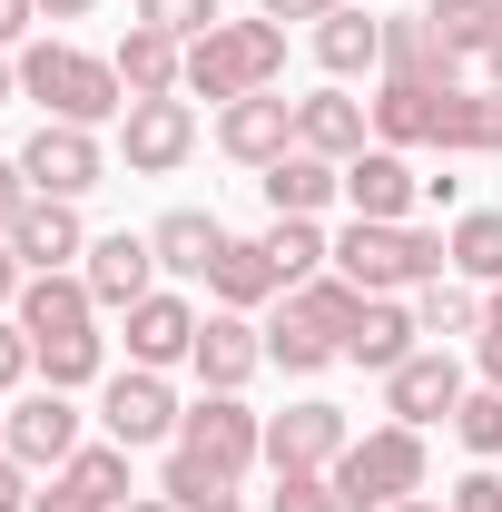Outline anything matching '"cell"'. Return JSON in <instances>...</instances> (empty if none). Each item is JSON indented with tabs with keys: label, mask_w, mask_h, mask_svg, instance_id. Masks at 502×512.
Returning a JSON list of instances; mask_svg holds the SVG:
<instances>
[{
	"label": "cell",
	"mask_w": 502,
	"mask_h": 512,
	"mask_svg": "<svg viewBox=\"0 0 502 512\" xmlns=\"http://www.w3.org/2000/svg\"><path fill=\"white\" fill-rule=\"evenodd\" d=\"M20 335H30V355H40V384H60V394H79V384H99V365H109V335H99V296H89V276H30L20 286Z\"/></svg>",
	"instance_id": "6da1fadb"
},
{
	"label": "cell",
	"mask_w": 502,
	"mask_h": 512,
	"mask_svg": "<svg viewBox=\"0 0 502 512\" xmlns=\"http://www.w3.org/2000/svg\"><path fill=\"white\" fill-rule=\"evenodd\" d=\"M20 99H40V119H69V128L128 119L119 60H89V50H69V40H20Z\"/></svg>",
	"instance_id": "7a4b0ae2"
},
{
	"label": "cell",
	"mask_w": 502,
	"mask_h": 512,
	"mask_svg": "<svg viewBox=\"0 0 502 512\" xmlns=\"http://www.w3.org/2000/svg\"><path fill=\"white\" fill-rule=\"evenodd\" d=\"M453 247H443V227H375V217H355L345 237H335V276L345 286H365V296H404V286H434Z\"/></svg>",
	"instance_id": "3957f363"
},
{
	"label": "cell",
	"mask_w": 502,
	"mask_h": 512,
	"mask_svg": "<svg viewBox=\"0 0 502 512\" xmlns=\"http://www.w3.org/2000/svg\"><path fill=\"white\" fill-rule=\"evenodd\" d=\"M286 79V30L276 20H217L207 40H188V89L197 99H256Z\"/></svg>",
	"instance_id": "277c9868"
},
{
	"label": "cell",
	"mask_w": 502,
	"mask_h": 512,
	"mask_svg": "<svg viewBox=\"0 0 502 512\" xmlns=\"http://www.w3.org/2000/svg\"><path fill=\"white\" fill-rule=\"evenodd\" d=\"M424 493V434L414 424H375V434H355L345 463H335V503L345 512H394Z\"/></svg>",
	"instance_id": "5b68a950"
},
{
	"label": "cell",
	"mask_w": 502,
	"mask_h": 512,
	"mask_svg": "<svg viewBox=\"0 0 502 512\" xmlns=\"http://www.w3.org/2000/svg\"><path fill=\"white\" fill-rule=\"evenodd\" d=\"M178 453H197V463L247 483V463H266V414H247V394H197L178 414Z\"/></svg>",
	"instance_id": "8992f818"
},
{
	"label": "cell",
	"mask_w": 502,
	"mask_h": 512,
	"mask_svg": "<svg viewBox=\"0 0 502 512\" xmlns=\"http://www.w3.org/2000/svg\"><path fill=\"white\" fill-rule=\"evenodd\" d=\"M20 178L40 197H89L109 178V148H99V128H69V119H40L20 138Z\"/></svg>",
	"instance_id": "52a82bcc"
},
{
	"label": "cell",
	"mask_w": 502,
	"mask_h": 512,
	"mask_svg": "<svg viewBox=\"0 0 502 512\" xmlns=\"http://www.w3.org/2000/svg\"><path fill=\"white\" fill-rule=\"evenodd\" d=\"M345 444H355V424H345V404H325V394L266 414V473H335Z\"/></svg>",
	"instance_id": "ba28073f"
},
{
	"label": "cell",
	"mask_w": 502,
	"mask_h": 512,
	"mask_svg": "<svg viewBox=\"0 0 502 512\" xmlns=\"http://www.w3.org/2000/svg\"><path fill=\"white\" fill-rule=\"evenodd\" d=\"M119 158H128V178H178V168L197 158V109L188 99H128Z\"/></svg>",
	"instance_id": "9c48e42d"
},
{
	"label": "cell",
	"mask_w": 502,
	"mask_h": 512,
	"mask_svg": "<svg viewBox=\"0 0 502 512\" xmlns=\"http://www.w3.org/2000/svg\"><path fill=\"white\" fill-rule=\"evenodd\" d=\"M178 394H168V375H148V365H128V375H109V394H99V424H109V444H178Z\"/></svg>",
	"instance_id": "30bf717a"
},
{
	"label": "cell",
	"mask_w": 502,
	"mask_h": 512,
	"mask_svg": "<svg viewBox=\"0 0 502 512\" xmlns=\"http://www.w3.org/2000/svg\"><path fill=\"white\" fill-rule=\"evenodd\" d=\"M463 394H473V384H463V365H453L443 345H414V355L384 375V414L424 434V424H453V404H463Z\"/></svg>",
	"instance_id": "8fae6325"
},
{
	"label": "cell",
	"mask_w": 502,
	"mask_h": 512,
	"mask_svg": "<svg viewBox=\"0 0 502 512\" xmlns=\"http://www.w3.org/2000/svg\"><path fill=\"white\" fill-rule=\"evenodd\" d=\"M0 453H20L30 473H40V463L60 473L69 453H79V404H69L60 384H30V394L10 404V424H0Z\"/></svg>",
	"instance_id": "7c38bea8"
},
{
	"label": "cell",
	"mask_w": 502,
	"mask_h": 512,
	"mask_svg": "<svg viewBox=\"0 0 502 512\" xmlns=\"http://www.w3.org/2000/svg\"><path fill=\"white\" fill-rule=\"evenodd\" d=\"M266 365V325L256 316H217L197 325V345H188V375H197V394H247V375Z\"/></svg>",
	"instance_id": "4fadbf2b"
},
{
	"label": "cell",
	"mask_w": 502,
	"mask_h": 512,
	"mask_svg": "<svg viewBox=\"0 0 502 512\" xmlns=\"http://www.w3.org/2000/svg\"><path fill=\"white\" fill-rule=\"evenodd\" d=\"M217 148H227L237 168H276V158L296 148V99H276V89L227 99V109H217Z\"/></svg>",
	"instance_id": "5bb4252c"
},
{
	"label": "cell",
	"mask_w": 502,
	"mask_h": 512,
	"mask_svg": "<svg viewBox=\"0 0 502 512\" xmlns=\"http://www.w3.org/2000/svg\"><path fill=\"white\" fill-rule=\"evenodd\" d=\"M89 296H99V316H128L138 296H158V247L148 237H128V227H109V237H89Z\"/></svg>",
	"instance_id": "9a60e30c"
},
{
	"label": "cell",
	"mask_w": 502,
	"mask_h": 512,
	"mask_svg": "<svg viewBox=\"0 0 502 512\" xmlns=\"http://www.w3.org/2000/svg\"><path fill=\"white\" fill-rule=\"evenodd\" d=\"M414 197H424V178L404 168V148H365V158H345V207L355 217H375V227H404L414 217Z\"/></svg>",
	"instance_id": "2e32d148"
},
{
	"label": "cell",
	"mask_w": 502,
	"mask_h": 512,
	"mask_svg": "<svg viewBox=\"0 0 502 512\" xmlns=\"http://www.w3.org/2000/svg\"><path fill=\"white\" fill-rule=\"evenodd\" d=\"M197 325H207V316H197L188 296H168V286H158V296H138V306H128V365H148V375L188 365Z\"/></svg>",
	"instance_id": "e0dca14e"
},
{
	"label": "cell",
	"mask_w": 502,
	"mask_h": 512,
	"mask_svg": "<svg viewBox=\"0 0 502 512\" xmlns=\"http://www.w3.org/2000/svg\"><path fill=\"white\" fill-rule=\"evenodd\" d=\"M365 128H375V99H355V89H315V99H296V148H315V158H365Z\"/></svg>",
	"instance_id": "ac0fdd59"
},
{
	"label": "cell",
	"mask_w": 502,
	"mask_h": 512,
	"mask_svg": "<svg viewBox=\"0 0 502 512\" xmlns=\"http://www.w3.org/2000/svg\"><path fill=\"white\" fill-rule=\"evenodd\" d=\"M10 256L30 276H60L69 256H89V227H79V197H30L20 227H10Z\"/></svg>",
	"instance_id": "d6986e66"
},
{
	"label": "cell",
	"mask_w": 502,
	"mask_h": 512,
	"mask_svg": "<svg viewBox=\"0 0 502 512\" xmlns=\"http://www.w3.org/2000/svg\"><path fill=\"white\" fill-rule=\"evenodd\" d=\"M434 148H443V158H502V89H493V79H483V89H443Z\"/></svg>",
	"instance_id": "ffe728a7"
},
{
	"label": "cell",
	"mask_w": 502,
	"mask_h": 512,
	"mask_svg": "<svg viewBox=\"0 0 502 512\" xmlns=\"http://www.w3.org/2000/svg\"><path fill=\"white\" fill-rule=\"evenodd\" d=\"M119 89H128V99H178V89H188V40H168V30L128 20V40H119Z\"/></svg>",
	"instance_id": "44dd1931"
},
{
	"label": "cell",
	"mask_w": 502,
	"mask_h": 512,
	"mask_svg": "<svg viewBox=\"0 0 502 512\" xmlns=\"http://www.w3.org/2000/svg\"><path fill=\"white\" fill-rule=\"evenodd\" d=\"M207 296H217L227 316H256V306H276V296H286V276H276V256L256 247V237H227L217 266H207Z\"/></svg>",
	"instance_id": "7402d4cb"
},
{
	"label": "cell",
	"mask_w": 502,
	"mask_h": 512,
	"mask_svg": "<svg viewBox=\"0 0 502 512\" xmlns=\"http://www.w3.org/2000/svg\"><path fill=\"white\" fill-rule=\"evenodd\" d=\"M315 69L345 89V79H375L384 69V20H365V10H325L315 20Z\"/></svg>",
	"instance_id": "603a6c76"
},
{
	"label": "cell",
	"mask_w": 502,
	"mask_h": 512,
	"mask_svg": "<svg viewBox=\"0 0 502 512\" xmlns=\"http://www.w3.org/2000/svg\"><path fill=\"white\" fill-rule=\"evenodd\" d=\"M414 306H394V296H365V316H355V335H345V365H365V375H394L404 355H414Z\"/></svg>",
	"instance_id": "cb8c5ba5"
},
{
	"label": "cell",
	"mask_w": 502,
	"mask_h": 512,
	"mask_svg": "<svg viewBox=\"0 0 502 512\" xmlns=\"http://www.w3.org/2000/svg\"><path fill=\"white\" fill-rule=\"evenodd\" d=\"M256 188H266V207H276V217H315L325 197H345V168H335V158H315V148H286Z\"/></svg>",
	"instance_id": "d4e9b609"
},
{
	"label": "cell",
	"mask_w": 502,
	"mask_h": 512,
	"mask_svg": "<svg viewBox=\"0 0 502 512\" xmlns=\"http://www.w3.org/2000/svg\"><path fill=\"white\" fill-rule=\"evenodd\" d=\"M148 247H158V266H168V276H207V266H217V247H227V227H217V207H168V217L148 227Z\"/></svg>",
	"instance_id": "484cf974"
},
{
	"label": "cell",
	"mask_w": 502,
	"mask_h": 512,
	"mask_svg": "<svg viewBox=\"0 0 502 512\" xmlns=\"http://www.w3.org/2000/svg\"><path fill=\"white\" fill-rule=\"evenodd\" d=\"M384 79H414V89H453V50L434 40V20H384Z\"/></svg>",
	"instance_id": "4316f807"
},
{
	"label": "cell",
	"mask_w": 502,
	"mask_h": 512,
	"mask_svg": "<svg viewBox=\"0 0 502 512\" xmlns=\"http://www.w3.org/2000/svg\"><path fill=\"white\" fill-rule=\"evenodd\" d=\"M453 89H463V79H453ZM434 109H443V89L384 79V89H375V138H384V148H434Z\"/></svg>",
	"instance_id": "83f0119b"
},
{
	"label": "cell",
	"mask_w": 502,
	"mask_h": 512,
	"mask_svg": "<svg viewBox=\"0 0 502 512\" xmlns=\"http://www.w3.org/2000/svg\"><path fill=\"white\" fill-rule=\"evenodd\" d=\"M158 493H168L178 512H237V503H247V493H237V473H217V463H197V453H178V444H168Z\"/></svg>",
	"instance_id": "f1b7e54d"
},
{
	"label": "cell",
	"mask_w": 502,
	"mask_h": 512,
	"mask_svg": "<svg viewBox=\"0 0 502 512\" xmlns=\"http://www.w3.org/2000/svg\"><path fill=\"white\" fill-rule=\"evenodd\" d=\"M256 247L276 256V276H286V286H306V276H325V266H335V237H325L315 217H276Z\"/></svg>",
	"instance_id": "f546056e"
},
{
	"label": "cell",
	"mask_w": 502,
	"mask_h": 512,
	"mask_svg": "<svg viewBox=\"0 0 502 512\" xmlns=\"http://www.w3.org/2000/svg\"><path fill=\"white\" fill-rule=\"evenodd\" d=\"M424 20H434V40L453 50V60H483L502 40V10L493 0H424Z\"/></svg>",
	"instance_id": "4dcf8cb0"
},
{
	"label": "cell",
	"mask_w": 502,
	"mask_h": 512,
	"mask_svg": "<svg viewBox=\"0 0 502 512\" xmlns=\"http://www.w3.org/2000/svg\"><path fill=\"white\" fill-rule=\"evenodd\" d=\"M443 247H453V266H463L473 286H502V207H463Z\"/></svg>",
	"instance_id": "1f68e13d"
},
{
	"label": "cell",
	"mask_w": 502,
	"mask_h": 512,
	"mask_svg": "<svg viewBox=\"0 0 502 512\" xmlns=\"http://www.w3.org/2000/svg\"><path fill=\"white\" fill-rule=\"evenodd\" d=\"M414 325H424V335H483V296H473V286H453V276H434V286H414Z\"/></svg>",
	"instance_id": "d6a6232c"
},
{
	"label": "cell",
	"mask_w": 502,
	"mask_h": 512,
	"mask_svg": "<svg viewBox=\"0 0 502 512\" xmlns=\"http://www.w3.org/2000/svg\"><path fill=\"white\" fill-rule=\"evenodd\" d=\"M60 473L79 483V493H89V503H109V512L128 503V444H79Z\"/></svg>",
	"instance_id": "836d02e7"
},
{
	"label": "cell",
	"mask_w": 502,
	"mask_h": 512,
	"mask_svg": "<svg viewBox=\"0 0 502 512\" xmlns=\"http://www.w3.org/2000/svg\"><path fill=\"white\" fill-rule=\"evenodd\" d=\"M453 434L473 463H502V384H473L463 404H453Z\"/></svg>",
	"instance_id": "e575fe53"
},
{
	"label": "cell",
	"mask_w": 502,
	"mask_h": 512,
	"mask_svg": "<svg viewBox=\"0 0 502 512\" xmlns=\"http://www.w3.org/2000/svg\"><path fill=\"white\" fill-rule=\"evenodd\" d=\"M138 20H148V30H168V40H207L227 10H217V0H138Z\"/></svg>",
	"instance_id": "d590c367"
},
{
	"label": "cell",
	"mask_w": 502,
	"mask_h": 512,
	"mask_svg": "<svg viewBox=\"0 0 502 512\" xmlns=\"http://www.w3.org/2000/svg\"><path fill=\"white\" fill-rule=\"evenodd\" d=\"M266 512H345V503H335V473H276Z\"/></svg>",
	"instance_id": "8d00e7d4"
},
{
	"label": "cell",
	"mask_w": 502,
	"mask_h": 512,
	"mask_svg": "<svg viewBox=\"0 0 502 512\" xmlns=\"http://www.w3.org/2000/svg\"><path fill=\"white\" fill-rule=\"evenodd\" d=\"M20 375H40V355H30V335H20V316H0V394Z\"/></svg>",
	"instance_id": "74e56055"
},
{
	"label": "cell",
	"mask_w": 502,
	"mask_h": 512,
	"mask_svg": "<svg viewBox=\"0 0 502 512\" xmlns=\"http://www.w3.org/2000/svg\"><path fill=\"white\" fill-rule=\"evenodd\" d=\"M453 512H502V473L493 463H473V473L453 483Z\"/></svg>",
	"instance_id": "f35d334b"
},
{
	"label": "cell",
	"mask_w": 502,
	"mask_h": 512,
	"mask_svg": "<svg viewBox=\"0 0 502 512\" xmlns=\"http://www.w3.org/2000/svg\"><path fill=\"white\" fill-rule=\"evenodd\" d=\"M30 178H20V158H0V237H10V227H20V207H30Z\"/></svg>",
	"instance_id": "ab89813d"
},
{
	"label": "cell",
	"mask_w": 502,
	"mask_h": 512,
	"mask_svg": "<svg viewBox=\"0 0 502 512\" xmlns=\"http://www.w3.org/2000/svg\"><path fill=\"white\" fill-rule=\"evenodd\" d=\"M30 512H109V503H89L69 473H50V493H30Z\"/></svg>",
	"instance_id": "60d3db41"
},
{
	"label": "cell",
	"mask_w": 502,
	"mask_h": 512,
	"mask_svg": "<svg viewBox=\"0 0 502 512\" xmlns=\"http://www.w3.org/2000/svg\"><path fill=\"white\" fill-rule=\"evenodd\" d=\"M325 10H345V0H256V20H276V30L286 20H325Z\"/></svg>",
	"instance_id": "b9f144b4"
},
{
	"label": "cell",
	"mask_w": 502,
	"mask_h": 512,
	"mask_svg": "<svg viewBox=\"0 0 502 512\" xmlns=\"http://www.w3.org/2000/svg\"><path fill=\"white\" fill-rule=\"evenodd\" d=\"M0 512H30V463L20 453H0Z\"/></svg>",
	"instance_id": "7bdbcfd3"
},
{
	"label": "cell",
	"mask_w": 502,
	"mask_h": 512,
	"mask_svg": "<svg viewBox=\"0 0 502 512\" xmlns=\"http://www.w3.org/2000/svg\"><path fill=\"white\" fill-rule=\"evenodd\" d=\"M30 20H40V0H0V50H20V40H30Z\"/></svg>",
	"instance_id": "ee69618b"
},
{
	"label": "cell",
	"mask_w": 502,
	"mask_h": 512,
	"mask_svg": "<svg viewBox=\"0 0 502 512\" xmlns=\"http://www.w3.org/2000/svg\"><path fill=\"white\" fill-rule=\"evenodd\" d=\"M20 286H30V266H20V256H10V237H0V316H10V306H20Z\"/></svg>",
	"instance_id": "f6af8a7d"
},
{
	"label": "cell",
	"mask_w": 502,
	"mask_h": 512,
	"mask_svg": "<svg viewBox=\"0 0 502 512\" xmlns=\"http://www.w3.org/2000/svg\"><path fill=\"white\" fill-rule=\"evenodd\" d=\"M483 384H502V316L483 325Z\"/></svg>",
	"instance_id": "bcb514c9"
},
{
	"label": "cell",
	"mask_w": 502,
	"mask_h": 512,
	"mask_svg": "<svg viewBox=\"0 0 502 512\" xmlns=\"http://www.w3.org/2000/svg\"><path fill=\"white\" fill-rule=\"evenodd\" d=\"M99 0H40V20H89Z\"/></svg>",
	"instance_id": "7dc6e473"
},
{
	"label": "cell",
	"mask_w": 502,
	"mask_h": 512,
	"mask_svg": "<svg viewBox=\"0 0 502 512\" xmlns=\"http://www.w3.org/2000/svg\"><path fill=\"white\" fill-rule=\"evenodd\" d=\"M10 99H20V60L0 50V109H10Z\"/></svg>",
	"instance_id": "c3c4849f"
},
{
	"label": "cell",
	"mask_w": 502,
	"mask_h": 512,
	"mask_svg": "<svg viewBox=\"0 0 502 512\" xmlns=\"http://www.w3.org/2000/svg\"><path fill=\"white\" fill-rule=\"evenodd\" d=\"M119 512H178V503H168V493H128Z\"/></svg>",
	"instance_id": "681fc988"
},
{
	"label": "cell",
	"mask_w": 502,
	"mask_h": 512,
	"mask_svg": "<svg viewBox=\"0 0 502 512\" xmlns=\"http://www.w3.org/2000/svg\"><path fill=\"white\" fill-rule=\"evenodd\" d=\"M483 79H493V89H502V40H493V50H483Z\"/></svg>",
	"instance_id": "f907efd6"
},
{
	"label": "cell",
	"mask_w": 502,
	"mask_h": 512,
	"mask_svg": "<svg viewBox=\"0 0 502 512\" xmlns=\"http://www.w3.org/2000/svg\"><path fill=\"white\" fill-rule=\"evenodd\" d=\"M394 512H453V503H424V493H414V503H394Z\"/></svg>",
	"instance_id": "816d5d0a"
},
{
	"label": "cell",
	"mask_w": 502,
	"mask_h": 512,
	"mask_svg": "<svg viewBox=\"0 0 502 512\" xmlns=\"http://www.w3.org/2000/svg\"><path fill=\"white\" fill-rule=\"evenodd\" d=\"M0 424H10V404H0Z\"/></svg>",
	"instance_id": "f5cc1de1"
},
{
	"label": "cell",
	"mask_w": 502,
	"mask_h": 512,
	"mask_svg": "<svg viewBox=\"0 0 502 512\" xmlns=\"http://www.w3.org/2000/svg\"><path fill=\"white\" fill-rule=\"evenodd\" d=\"M493 10H502V0H493Z\"/></svg>",
	"instance_id": "db71d44e"
}]
</instances>
